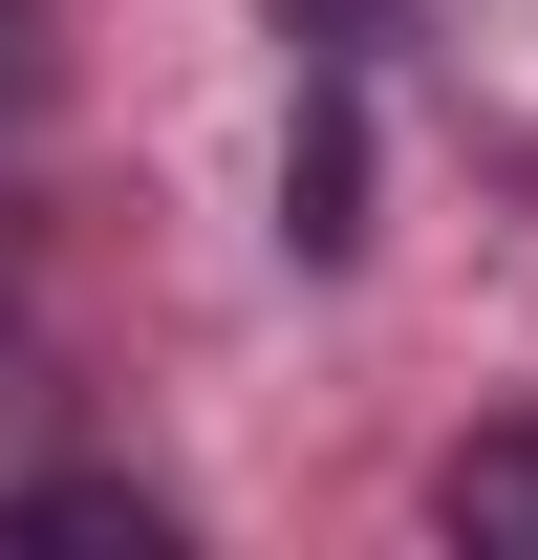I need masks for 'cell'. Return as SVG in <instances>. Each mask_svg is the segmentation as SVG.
<instances>
[{
  "mask_svg": "<svg viewBox=\"0 0 538 560\" xmlns=\"http://www.w3.org/2000/svg\"><path fill=\"white\" fill-rule=\"evenodd\" d=\"M280 237H302V259H366V108H344V66L302 86V151H280Z\"/></svg>",
  "mask_w": 538,
  "mask_h": 560,
  "instance_id": "1",
  "label": "cell"
},
{
  "mask_svg": "<svg viewBox=\"0 0 538 560\" xmlns=\"http://www.w3.org/2000/svg\"><path fill=\"white\" fill-rule=\"evenodd\" d=\"M431 539L453 560H538V431H473L453 475H431Z\"/></svg>",
  "mask_w": 538,
  "mask_h": 560,
  "instance_id": "2",
  "label": "cell"
},
{
  "mask_svg": "<svg viewBox=\"0 0 538 560\" xmlns=\"http://www.w3.org/2000/svg\"><path fill=\"white\" fill-rule=\"evenodd\" d=\"M0 539H44V560H173V517H151L130 475H44L22 517H0Z\"/></svg>",
  "mask_w": 538,
  "mask_h": 560,
  "instance_id": "3",
  "label": "cell"
},
{
  "mask_svg": "<svg viewBox=\"0 0 538 560\" xmlns=\"http://www.w3.org/2000/svg\"><path fill=\"white\" fill-rule=\"evenodd\" d=\"M388 22H409V0H280V44H324V66H366Z\"/></svg>",
  "mask_w": 538,
  "mask_h": 560,
  "instance_id": "4",
  "label": "cell"
},
{
  "mask_svg": "<svg viewBox=\"0 0 538 560\" xmlns=\"http://www.w3.org/2000/svg\"><path fill=\"white\" fill-rule=\"evenodd\" d=\"M22 86H44V22H22V0H0V130H22Z\"/></svg>",
  "mask_w": 538,
  "mask_h": 560,
  "instance_id": "5",
  "label": "cell"
}]
</instances>
